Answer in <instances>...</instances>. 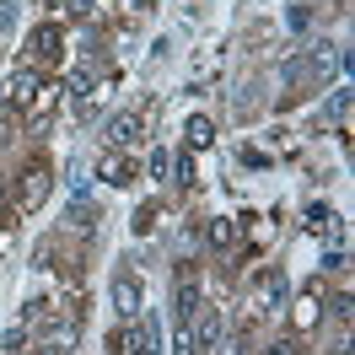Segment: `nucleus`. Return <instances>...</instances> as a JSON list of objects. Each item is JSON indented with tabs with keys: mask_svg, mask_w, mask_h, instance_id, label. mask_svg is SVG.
Wrapping results in <instances>:
<instances>
[{
	"mask_svg": "<svg viewBox=\"0 0 355 355\" xmlns=\"http://www.w3.org/2000/svg\"><path fill=\"white\" fill-rule=\"evenodd\" d=\"M113 312H119L124 323L140 318V280H135V275H119V280H113Z\"/></svg>",
	"mask_w": 355,
	"mask_h": 355,
	"instance_id": "f257e3e1",
	"label": "nucleus"
},
{
	"mask_svg": "<svg viewBox=\"0 0 355 355\" xmlns=\"http://www.w3.org/2000/svg\"><path fill=\"white\" fill-rule=\"evenodd\" d=\"M183 323H189V334H194V345H200V350H210V345H216V334H221V318H216V307H205V302L189 312Z\"/></svg>",
	"mask_w": 355,
	"mask_h": 355,
	"instance_id": "f03ea898",
	"label": "nucleus"
},
{
	"mask_svg": "<svg viewBox=\"0 0 355 355\" xmlns=\"http://www.w3.org/2000/svg\"><path fill=\"white\" fill-rule=\"evenodd\" d=\"M103 135H108V146H130L135 135H140V113H113L108 124H103Z\"/></svg>",
	"mask_w": 355,
	"mask_h": 355,
	"instance_id": "7ed1b4c3",
	"label": "nucleus"
},
{
	"mask_svg": "<svg viewBox=\"0 0 355 355\" xmlns=\"http://www.w3.org/2000/svg\"><path fill=\"white\" fill-rule=\"evenodd\" d=\"M151 345H156V334H146L140 323H130V329L113 339V355H140V350H151Z\"/></svg>",
	"mask_w": 355,
	"mask_h": 355,
	"instance_id": "20e7f679",
	"label": "nucleus"
},
{
	"mask_svg": "<svg viewBox=\"0 0 355 355\" xmlns=\"http://www.w3.org/2000/svg\"><path fill=\"white\" fill-rule=\"evenodd\" d=\"M44 200H49V173H44V167H33V173L22 178V210H38Z\"/></svg>",
	"mask_w": 355,
	"mask_h": 355,
	"instance_id": "39448f33",
	"label": "nucleus"
},
{
	"mask_svg": "<svg viewBox=\"0 0 355 355\" xmlns=\"http://www.w3.org/2000/svg\"><path fill=\"white\" fill-rule=\"evenodd\" d=\"M38 87H44V76L22 65V70H17V76H11V87H6V92H11V97H17V103H22V108H27V103L38 97Z\"/></svg>",
	"mask_w": 355,
	"mask_h": 355,
	"instance_id": "423d86ee",
	"label": "nucleus"
},
{
	"mask_svg": "<svg viewBox=\"0 0 355 355\" xmlns=\"http://www.w3.org/2000/svg\"><path fill=\"white\" fill-rule=\"evenodd\" d=\"M307 70H312V76H329V70H345V54H339L334 44H318V49H312V60H307Z\"/></svg>",
	"mask_w": 355,
	"mask_h": 355,
	"instance_id": "0eeeda50",
	"label": "nucleus"
},
{
	"mask_svg": "<svg viewBox=\"0 0 355 355\" xmlns=\"http://www.w3.org/2000/svg\"><path fill=\"white\" fill-rule=\"evenodd\" d=\"M97 178H103V183H113V189H119V183H130V167H124V156H103V162H97Z\"/></svg>",
	"mask_w": 355,
	"mask_h": 355,
	"instance_id": "6e6552de",
	"label": "nucleus"
},
{
	"mask_svg": "<svg viewBox=\"0 0 355 355\" xmlns=\"http://www.w3.org/2000/svg\"><path fill=\"white\" fill-rule=\"evenodd\" d=\"M318 307H323V302H318V286H307L302 302H296V329H312V323H318Z\"/></svg>",
	"mask_w": 355,
	"mask_h": 355,
	"instance_id": "1a4fd4ad",
	"label": "nucleus"
},
{
	"mask_svg": "<svg viewBox=\"0 0 355 355\" xmlns=\"http://www.w3.org/2000/svg\"><path fill=\"white\" fill-rule=\"evenodd\" d=\"M205 237H210V248H232V243H237V221H226V216H216Z\"/></svg>",
	"mask_w": 355,
	"mask_h": 355,
	"instance_id": "9d476101",
	"label": "nucleus"
},
{
	"mask_svg": "<svg viewBox=\"0 0 355 355\" xmlns=\"http://www.w3.org/2000/svg\"><path fill=\"white\" fill-rule=\"evenodd\" d=\"M183 135H189V146H200V151H205V146L216 140V124H210V119H189V130H183Z\"/></svg>",
	"mask_w": 355,
	"mask_h": 355,
	"instance_id": "9b49d317",
	"label": "nucleus"
},
{
	"mask_svg": "<svg viewBox=\"0 0 355 355\" xmlns=\"http://www.w3.org/2000/svg\"><path fill=\"white\" fill-rule=\"evenodd\" d=\"M280 302H286V275H269L264 280V312H280Z\"/></svg>",
	"mask_w": 355,
	"mask_h": 355,
	"instance_id": "f8f14e48",
	"label": "nucleus"
},
{
	"mask_svg": "<svg viewBox=\"0 0 355 355\" xmlns=\"http://www.w3.org/2000/svg\"><path fill=\"white\" fill-rule=\"evenodd\" d=\"M60 92H65V97H81V103H87V97H92V76H87V70H70Z\"/></svg>",
	"mask_w": 355,
	"mask_h": 355,
	"instance_id": "ddd939ff",
	"label": "nucleus"
},
{
	"mask_svg": "<svg viewBox=\"0 0 355 355\" xmlns=\"http://www.w3.org/2000/svg\"><path fill=\"white\" fill-rule=\"evenodd\" d=\"M33 44H38L44 60H54V54H60V27H38V33H33Z\"/></svg>",
	"mask_w": 355,
	"mask_h": 355,
	"instance_id": "4468645a",
	"label": "nucleus"
},
{
	"mask_svg": "<svg viewBox=\"0 0 355 355\" xmlns=\"http://www.w3.org/2000/svg\"><path fill=\"white\" fill-rule=\"evenodd\" d=\"M194 307H200V291H194V280H183V286H178V323H183Z\"/></svg>",
	"mask_w": 355,
	"mask_h": 355,
	"instance_id": "2eb2a0df",
	"label": "nucleus"
},
{
	"mask_svg": "<svg viewBox=\"0 0 355 355\" xmlns=\"http://www.w3.org/2000/svg\"><path fill=\"white\" fill-rule=\"evenodd\" d=\"M173 355H200V345H194L189 323H178V334H173Z\"/></svg>",
	"mask_w": 355,
	"mask_h": 355,
	"instance_id": "dca6fc26",
	"label": "nucleus"
},
{
	"mask_svg": "<svg viewBox=\"0 0 355 355\" xmlns=\"http://www.w3.org/2000/svg\"><path fill=\"white\" fill-rule=\"evenodd\" d=\"M345 113H350V87H345V92H334V103L323 108V119H345Z\"/></svg>",
	"mask_w": 355,
	"mask_h": 355,
	"instance_id": "f3484780",
	"label": "nucleus"
},
{
	"mask_svg": "<svg viewBox=\"0 0 355 355\" xmlns=\"http://www.w3.org/2000/svg\"><path fill=\"white\" fill-rule=\"evenodd\" d=\"M307 226H312V232H334V216L323 210V205H312V210H307Z\"/></svg>",
	"mask_w": 355,
	"mask_h": 355,
	"instance_id": "a211bd4d",
	"label": "nucleus"
},
{
	"mask_svg": "<svg viewBox=\"0 0 355 355\" xmlns=\"http://www.w3.org/2000/svg\"><path fill=\"white\" fill-rule=\"evenodd\" d=\"M17 27V0H0V33H11Z\"/></svg>",
	"mask_w": 355,
	"mask_h": 355,
	"instance_id": "6ab92c4d",
	"label": "nucleus"
},
{
	"mask_svg": "<svg viewBox=\"0 0 355 355\" xmlns=\"http://www.w3.org/2000/svg\"><path fill=\"white\" fill-rule=\"evenodd\" d=\"M178 183H194V156H178Z\"/></svg>",
	"mask_w": 355,
	"mask_h": 355,
	"instance_id": "aec40b11",
	"label": "nucleus"
},
{
	"mask_svg": "<svg viewBox=\"0 0 355 355\" xmlns=\"http://www.w3.org/2000/svg\"><path fill=\"white\" fill-rule=\"evenodd\" d=\"M151 221H156L151 205H146V210H135V232H151Z\"/></svg>",
	"mask_w": 355,
	"mask_h": 355,
	"instance_id": "412c9836",
	"label": "nucleus"
},
{
	"mask_svg": "<svg viewBox=\"0 0 355 355\" xmlns=\"http://www.w3.org/2000/svg\"><path fill=\"white\" fill-rule=\"evenodd\" d=\"M167 167H173V162H167V151H151V178H162Z\"/></svg>",
	"mask_w": 355,
	"mask_h": 355,
	"instance_id": "4be33fe9",
	"label": "nucleus"
},
{
	"mask_svg": "<svg viewBox=\"0 0 355 355\" xmlns=\"http://www.w3.org/2000/svg\"><path fill=\"white\" fill-rule=\"evenodd\" d=\"M65 6L76 11V17H87V11H92V0H65Z\"/></svg>",
	"mask_w": 355,
	"mask_h": 355,
	"instance_id": "5701e85b",
	"label": "nucleus"
},
{
	"mask_svg": "<svg viewBox=\"0 0 355 355\" xmlns=\"http://www.w3.org/2000/svg\"><path fill=\"white\" fill-rule=\"evenodd\" d=\"M33 355H60V345H38V350H33Z\"/></svg>",
	"mask_w": 355,
	"mask_h": 355,
	"instance_id": "b1692460",
	"label": "nucleus"
},
{
	"mask_svg": "<svg viewBox=\"0 0 355 355\" xmlns=\"http://www.w3.org/2000/svg\"><path fill=\"white\" fill-rule=\"evenodd\" d=\"M221 355H248V350H243V345H226V350H221Z\"/></svg>",
	"mask_w": 355,
	"mask_h": 355,
	"instance_id": "393cba45",
	"label": "nucleus"
},
{
	"mask_svg": "<svg viewBox=\"0 0 355 355\" xmlns=\"http://www.w3.org/2000/svg\"><path fill=\"white\" fill-rule=\"evenodd\" d=\"M269 355H291V350H286V345H275V350H269Z\"/></svg>",
	"mask_w": 355,
	"mask_h": 355,
	"instance_id": "a878e982",
	"label": "nucleus"
}]
</instances>
